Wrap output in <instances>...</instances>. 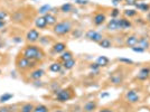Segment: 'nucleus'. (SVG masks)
<instances>
[{
    "label": "nucleus",
    "instance_id": "17",
    "mask_svg": "<svg viewBox=\"0 0 150 112\" xmlns=\"http://www.w3.org/2000/svg\"><path fill=\"white\" fill-rule=\"evenodd\" d=\"M96 102L95 101H88L84 104V111L85 112H93L95 109H96Z\"/></svg>",
    "mask_w": 150,
    "mask_h": 112
},
{
    "label": "nucleus",
    "instance_id": "27",
    "mask_svg": "<svg viewBox=\"0 0 150 112\" xmlns=\"http://www.w3.org/2000/svg\"><path fill=\"white\" fill-rule=\"evenodd\" d=\"M34 104H31V103H25L24 106H21V109H20V112H33L34 110Z\"/></svg>",
    "mask_w": 150,
    "mask_h": 112
},
{
    "label": "nucleus",
    "instance_id": "6",
    "mask_svg": "<svg viewBox=\"0 0 150 112\" xmlns=\"http://www.w3.org/2000/svg\"><path fill=\"white\" fill-rule=\"evenodd\" d=\"M125 99L128 100V102H130V103H137V102H139V100H140V96L137 93V91L129 90L127 92V94H125Z\"/></svg>",
    "mask_w": 150,
    "mask_h": 112
},
{
    "label": "nucleus",
    "instance_id": "41",
    "mask_svg": "<svg viewBox=\"0 0 150 112\" xmlns=\"http://www.w3.org/2000/svg\"><path fill=\"white\" fill-rule=\"evenodd\" d=\"M121 1H123V0H112V4L114 5V6H117L118 4H120Z\"/></svg>",
    "mask_w": 150,
    "mask_h": 112
},
{
    "label": "nucleus",
    "instance_id": "47",
    "mask_svg": "<svg viewBox=\"0 0 150 112\" xmlns=\"http://www.w3.org/2000/svg\"><path fill=\"white\" fill-rule=\"evenodd\" d=\"M0 75H1V69H0Z\"/></svg>",
    "mask_w": 150,
    "mask_h": 112
},
{
    "label": "nucleus",
    "instance_id": "42",
    "mask_svg": "<svg viewBox=\"0 0 150 112\" xmlns=\"http://www.w3.org/2000/svg\"><path fill=\"white\" fill-rule=\"evenodd\" d=\"M99 112H113L112 110H110V109H103V110H101Z\"/></svg>",
    "mask_w": 150,
    "mask_h": 112
},
{
    "label": "nucleus",
    "instance_id": "18",
    "mask_svg": "<svg viewBox=\"0 0 150 112\" xmlns=\"http://www.w3.org/2000/svg\"><path fill=\"white\" fill-rule=\"evenodd\" d=\"M45 19H46V23H47V25H50V26H54L55 24L57 23V19L56 17L54 16V15H52L50 13H46L44 16Z\"/></svg>",
    "mask_w": 150,
    "mask_h": 112
},
{
    "label": "nucleus",
    "instance_id": "14",
    "mask_svg": "<svg viewBox=\"0 0 150 112\" xmlns=\"http://www.w3.org/2000/svg\"><path fill=\"white\" fill-rule=\"evenodd\" d=\"M131 27V21L127 18H119V30H123Z\"/></svg>",
    "mask_w": 150,
    "mask_h": 112
},
{
    "label": "nucleus",
    "instance_id": "3",
    "mask_svg": "<svg viewBox=\"0 0 150 112\" xmlns=\"http://www.w3.org/2000/svg\"><path fill=\"white\" fill-rule=\"evenodd\" d=\"M16 65L20 71H25V69H28L34 66V63L31 60L27 58L25 56H20L17 58V62H16Z\"/></svg>",
    "mask_w": 150,
    "mask_h": 112
},
{
    "label": "nucleus",
    "instance_id": "36",
    "mask_svg": "<svg viewBox=\"0 0 150 112\" xmlns=\"http://www.w3.org/2000/svg\"><path fill=\"white\" fill-rule=\"evenodd\" d=\"M7 17H8L7 11H0V20H6Z\"/></svg>",
    "mask_w": 150,
    "mask_h": 112
},
{
    "label": "nucleus",
    "instance_id": "25",
    "mask_svg": "<svg viewBox=\"0 0 150 112\" xmlns=\"http://www.w3.org/2000/svg\"><path fill=\"white\" fill-rule=\"evenodd\" d=\"M136 8L137 9H139L140 11H148L149 10V5H147V4H144V2H137L136 5Z\"/></svg>",
    "mask_w": 150,
    "mask_h": 112
},
{
    "label": "nucleus",
    "instance_id": "32",
    "mask_svg": "<svg viewBox=\"0 0 150 112\" xmlns=\"http://www.w3.org/2000/svg\"><path fill=\"white\" fill-rule=\"evenodd\" d=\"M90 69H92L94 73H99V69H100V66H99L96 63H92V64L90 65Z\"/></svg>",
    "mask_w": 150,
    "mask_h": 112
},
{
    "label": "nucleus",
    "instance_id": "23",
    "mask_svg": "<svg viewBox=\"0 0 150 112\" xmlns=\"http://www.w3.org/2000/svg\"><path fill=\"white\" fill-rule=\"evenodd\" d=\"M59 58L62 60L63 62H66V61H69V60H72L73 58V54L69 52V50H66V52H63L62 55L59 56Z\"/></svg>",
    "mask_w": 150,
    "mask_h": 112
},
{
    "label": "nucleus",
    "instance_id": "1",
    "mask_svg": "<svg viewBox=\"0 0 150 112\" xmlns=\"http://www.w3.org/2000/svg\"><path fill=\"white\" fill-rule=\"evenodd\" d=\"M23 56H25L27 58H29L31 61H40L44 58V52L40 50L39 47L35 45H28L26 46L25 50H23Z\"/></svg>",
    "mask_w": 150,
    "mask_h": 112
},
{
    "label": "nucleus",
    "instance_id": "2",
    "mask_svg": "<svg viewBox=\"0 0 150 112\" xmlns=\"http://www.w3.org/2000/svg\"><path fill=\"white\" fill-rule=\"evenodd\" d=\"M71 30H72V25H71L69 21H66V20L61 21V23H56V24L54 25V29H53V31H54L56 35H58V36L66 35V34H69Z\"/></svg>",
    "mask_w": 150,
    "mask_h": 112
},
{
    "label": "nucleus",
    "instance_id": "39",
    "mask_svg": "<svg viewBox=\"0 0 150 112\" xmlns=\"http://www.w3.org/2000/svg\"><path fill=\"white\" fill-rule=\"evenodd\" d=\"M125 4L127 5H136L137 0H125Z\"/></svg>",
    "mask_w": 150,
    "mask_h": 112
},
{
    "label": "nucleus",
    "instance_id": "20",
    "mask_svg": "<svg viewBox=\"0 0 150 112\" xmlns=\"http://www.w3.org/2000/svg\"><path fill=\"white\" fill-rule=\"evenodd\" d=\"M149 42L147 40V38L144 37H140L139 39H138V45L137 46H139V47H141V48H144V50H147L148 47H149Z\"/></svg>",
    "mask_w": 150,
    "mask_h": 112
},
{
    "label": "nucleus",
    "instance_id": "38",
    "mask_svg": "<svg viewBox=\"0 0 150 112\" xmlns=\"http://www.w3.org/2000/svg\"><path fill=\"white\" fill-rule=\"evenodd\" d=\"M75 4H77V5H88V0H75Z\"/></svg>",
    "mask_w": 150,
    "mask_h": 112
},
{
    "label": "nucleus",
    "instance_id": "43",
    "mask_svg": "<svg viewBox=\"0 0 150 112\" xmlns=\"http://www.w3.org/2000/svg\"><path fill=\"white\" fill-rule=\"evenodd\" d=\"M105 96H109V93H102L101 94V98H105Z\"/></svg>",
    "mask_w": 150,
    "mask_h": 112
},
{
    "label": "nucleus",
    "instance_id": "30",
    "mask_svg": "<svg viewBox=\"0 0 150 112\" xmlns=\"http://www.w3.org/2000/svg\"><path fill=\"white\" fill-rule=\"evenodd\" d=\"M33 112H48V108L44 104H39V106H36L34 108Z\"/></svg>",
    "mask_w": 150,
    "mask_h": 112
},
{
    "label": "nucleus",
    "instance_id": "10",
    "mask_svg": "<svg viewBox=\"0 0 150 112\" xmlns=\"http://www.w3.org/2000/svg\"><path fill=\"white\" fill-rule=\"evenodd\" d=\"M138 39L139 38L136 36V35H130V36H128L127 39H125V45L128 46V47H134V46H137L138 45Z\"/></svg>",
    "mask_w": 150,
    "mask_h": 112
},
{
    "label": "nucleus",
    "instance_id": "19",
    "mask_svg": "<svg viewBox=\"0 0 150 112\" xmlns=\"http://www.w3.org/2000/svg\"><path fill=\"white\" fill-rule=\"evenodd\" d=\"M96 64L100 66V67H105L106 65L109 64V58L106 56H99L96 58Z\"/></svg>",
    "mask_w": 150,
    "mask_h": 112
},
{
    "label": "nucleus",
    "instance_id": "34",
    "mask_svg": "<svg viewBox=\"0 0 150 112\" xmlns=\"http://www.w3.org/2000/svg\"><path fill=\"white\" fill-rule=\"evenodd\" d=\"M133 52H136V53H144V48H141V47H139V46H134V47H132L131 48Z\"/></svg>",
    "mask_w": 150,
    "mask_h": 112
},
{
    "label": "nucleus",
    "instance_id": "7",
    "mask_svg": "<svg viewBox=\"0 0 150 112\" xmlns=\"http://www.w3.org/2000/svg\"><path fill=\"white\" fill-rule=\"evenodd\" d=\"M26 39L29 43H36L39 39V31L37 29H30L26 35Z\"/></svg>",
    "mask_w": 150,
    "mask_h": 112
},
{
    "label": "nucleus",
    "instance_id": "5",
    "mask_svg": "<svg viewBox=\"0 0 150 112\" xmlns=\"http://www.w3.org/2000/svg\"><path fill=\"white\" fill-rule=\"evenodd\" d=\"M85 37L90 39V40H92V42H95V43H100L101 40L103 39V36L101 35L100 33L93 30V29H90V30L86 31Z\"/></svg>",
    "mask_w": 150,
    "mask_h": 112
},
{
    "label": "nucleus",
    "instance_id": "11",
    "mask_svg": "<svg viewBox=\"0 0 150 112\" xmlns=\"http://www.w3.org/2000/svg\"><path fill=\"white\" fill-rule=\"evenodd\" d=\"M105 20H106V16L102 13H96L93 18L94 24H95L96 26H101L102 24H104V21H105Z\"/></svg>",
    "mask_w": 150,
    "mask_h": 112
},
{
    "label": "nucleus",
    "instance_id": "22",
    "mask_svg": "<svg viewBox=\"0 0 150 112\" xmlns=\"http://www.w3.org/2000/svg\"><path fill=\"white\" fill-rule=\"evenodd\" d=\"M75 64H76L75 60L72 58V60H69V61H66V62H63V67L65 69H72L75 66Z\"/></svg>",
    "mask_w": 150,
    "mask_h": 112
},
{
    "label": "nucleus",
    "instance_id": "12",
    "mask_svg": "<svg viewBox=\"0 0 150 112\" xmlns=\"http://www.w3.org/2000/svg\"><path fill=\"white\" fill-rule=\"evenodd\" d=\"M44 71L40 69H34L33 72L30 73V79L31 80H34V81H37V80H40L43 76H44Z\"/></svg>",
    "mask_w": 150,
    "mask_h": 112
},
{
    "label": "nucleus",
    "instance_id": "16",
    "mask_svg": "<svg viewBox=\"0 0 150 112\" xmlns=\"http://www.w3.org/2000/svg\"><path fill=\"white\" fill-rule=\"evenodd\" d=\"M110 80H111V82H112L113 84L119 85V84H121L122 81H123V76H122L121 73H115V74H113L112 76L110 77Z\"/></svg>",
    "mask_w": 150,
    "mask_h": 112
},
{
    "label": "nucleus",
    "instance_id": "28",
    "mask_svg": "<svg viewBox=\"0 0 150 112\" xmlns=\"http://www.w3.org/2000/svg\"><path fill=\"white\" fill-rule=\"evenodd\" d=\"M13 98V94L11 93H4L1 96H0V103H5L7 101L11 100Z\"/></svg>",
    "mask_w": 150,
    "mask_h": 112
},
{
    "label": "nucleus",
    "instance_id": "21",
    "mask_svg": "<svg viewBox=\"0 0 150 112\" xmlns=\"http://www.w3.org/2000/svg\"><path fill=\"white\" fill-rule=\"evenodd\" d=\"M62 67H63V65L61 63L55 62V63H53V64H50V72H54V73H58V72H61Z\"/></svg>",
    "mask_w": 150,
    "mask_h": 112
},
{
    "label": "nucleus",
    "instance_id": "26",
    "mask_svg": "<svg viewBox=\"0 0 150 112\" xmlns=\"http://www.w3.org/2000/svg\"><path fill=\"white\" fill-rule=\"evenodd\" d=\"M72 10H73V5L69 2H66V4L61 6V11H63V13H71Z\"/></svg>",
    "mask_w": 150,
    "mask_h": 112
},
{
    "label": "nucleus",
    "instance_id": "33",
    "mask_svg": "<svg viewBox=\"0 0 150 112\" xmlns=\"http://www.w3.org/2000/svg\"><path fill=\"white\" fill-rule=\"evenodd\" d=\"M119 15H120L119 9H118V8H114L112 10V13H111V17H112V18H117Z\"/></svg>",
    "mask_w": 150,
    "mask_h": 112
},
{
    "label": "nucleus",
    "instance_id": "35",
    "mask_svg": "<svg viewBox=\"0 0 150 112\" xmlns=\"http://www.w3.org/2000/svg\"><path fill=\"white\" fill-rule=\"evenodd\" d=\"M118 61L122 63H127V64H132V63H133V61H132V60H129V58H118Z\"/></svg>",
    "mask_w": 150,
    "mask_h": 112
},
{
    "label": "nucleus",
    "instance_id": "44",
    "mask_svg": "<svg viewBox=\"0 0 150 112\" xmlns=\"http://www.w3.org/2000/svg\"><path fill=\"white\" fill-rule=\"evenodd\" d=\"M147 18H148V20L150 21V11L148 13V16H147Z\"/></svg>",
    "mask_w": 150,
    "mask_h": 112
},
{
    "label": "nucleus",
    "instance_id": "29",
    "mask_svg": "<svg viewBox=\"0 0 150 112\" xmlns=\"http://www.w3.org/2000/svg\"><path fill=\"white\" fill-rule=\"evenodd\" d=\"M52 10V7L50 6V5H44V6H42L39 9H38V11H39V13H42V15H46V13H48Z\"/></svg>",
    "mask_w": 150,
    "mask_h": 112
},
{
    "label": "nucleus",
    "instance_id": "46",
    "mask_svg": "<svg viewBox=\"0 0 150 112\" xmlns=\"http://www.w3.org/2000/svg\"><path fill=\"white\" fill-rule=\"evenodd\" d=\"M1 47H2V42H1V43H0V48H1Z\"/></svg>",
    "mask_w": 150,
    "mask_h": 112
},
{
    "label": "nucleus",
    "instance_id": "45",
    "mask_svg": "<svg viewBox=\"0 0 150 112\" xmlns=\"http://www.w3.org/2000/svg\"><path fill=\"white\" fill-rule=\"evenodd\" d=\"M55 112H64V111H62V110H57V111H55Z\"/></svg>",
    "mask_w": 150,
    "mask_h": 112
},
{
    "label": "nucleus",
    "instance_id": "24",
    "mask_svg": "<svg viewBox=\"0 0 150 112\" xmlns=\"http://www.w3.org/2000/svg\"><path fill=\"white\" fill-rule=\"evenodd\" d=\"M99 45H100V47H102V48H110V47L112 46V43H111V40H110V39H108V38H103L100 43H99Z\"/></svg>",
    "mask_w": 150,
    "mask_h": 112
},
{
    "label": "nucleus",
    "instance_id": "4",
    "mask_svg": "<svg viewBox=\"0 0 150 112\" xmlns=\"http://www.w3.org/2000/svg\"><path fill=\"white\" fill-rule=\"evenodd\" d=\"M55 95H56V100L59 101V102H66V101L72 99V94H71L69 90H67V89L58 90V91L55 92Z\"/></svg>",
    "mask_w": 150,
    "mask_h": 112
},
{
    "label": "nucleus",
    "instance_id": "15",
    "mask_svg": "<svg viewBox=\"0 0 150 112\" xmlns=\"http://www.w3.org/2000/svg\"><path fill=\"white\" fill-rule=\"evenodd\" d=\"M53 50H54V52H55V53H57V54L63 53V52H65V50H66V44L62 43V42H58V43L54 44Z\"/></svg>",
    "mask_w": 150,
    "mask_h": 112
},
{
    "label": "nucleus",
    "instance_id": "40",
    "mask_svg": "<svg viewBox=\"0 0 150 112\" xmlns=\"http://www.w3.org/2000/svg\"><path fill=\"white\" fill-rule=\"evenodd\" d=\"M6 26V20H0V29H2Z\"/></svg>",
    "mask_w": 150,
    "mask_h": 112
},
{
    "label": "nucleus",
    "instance_id": "8",
    "mask_svg": "<svg viewBox=\"0 0 150 112\" xmlns=\"http://www.w3.org/2000/svg\"><path fill=\"white\" fill-rule=\"evenodd\" d=\"M150 76V67H142L139 71L137 75V79L139 81H146L147 79H149Z\"/></svg>",
    "mask_w": 150,
    "mask_h": 112
},
{
    "label": "nucleus",
    "instance_id": "13",
    "mask_svg": "<svg viewBox=\"0 0 150 112\" xmlns=\"http://www.w3.org/2000/svg\"><path fill=\"white\" fill-rule=\"evenodd\" d=\"M35 26H36V28H39V29H44L47 26V23H46V19L44 16H39L35 19Z\"/></svg>",
    "mask_w": 150,
    "mask_h": 112
},
{
    "label": "nucleus",
    "instance_id": "37",
    "mask_svg": "<svg viewBox=\"0 0 150 112\" xmlns=\"http://www.w3.org/2000/svg\"><path fill=\"white\" fill-rule=\"evenodd\" d=\"M0 112H11L10 106H0Z\"/></svg>",
    "mask_w": 150,
    "mask_h": 112
},
{
    "label": "nucleus",
    "instance_id": "9",
    "mask_svg": "<svg viewBox=\"0 0 150 112\" xmlns=\"http://www.w3.org/2000/svg\"><path fill=\"white\" fill-rule=\"evenodd\" d=\"M108 30H119V18H112L106 25Z\"/></svg>",
    "mask_w": 150,
    "mask_h": 112
},
{
    "label": "nucleus",
    "instance_id": "31",
    "mask_svg": "<svg viewBox=\"0 0 150 112\" xmlns=\"http://www.w3.org/2000/svg\"><path fill=\"white\" fill-rule=\"evenodd\" d=\"M125 15L127 17H134L137 15V11L133 9H127V10H125Z\"/></svg>",
    "mask_w": 150,
    "mask_h": 112
}]
</instances>
